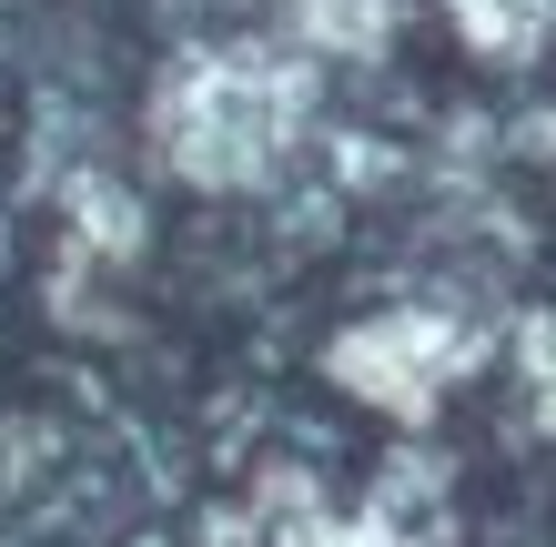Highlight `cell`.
I'll return each mask as SVG.
<instances>
[{"label":"cell","instance_id":"52a82bcc","mask_svg":"<svg viewBox=\"0 0 556 547\" xmlns=\"http://www.w3.org/2000/svg\"><path fill=\"white\" fill-rule=\"evenodd\" d=\"M283 547H405V537L384 527L375 507H365V518H324V507H314L304 527H283Z\"/></svg>","mask_w":556,"mask_h":547},{"label":"cell","instance_id":"277c9868","mask_svg":"<svg viewBox=\"0 0 556 547\" xmlns=\"http://www.w3.org/2000/svg\"><path fill=\"white\" fill-rule=\"evenodd\" d=\"M61 253H81V264H142V244H152V213H142V192L132 183H112V173H72L61 183Z\"/></svg>","mask_w":556,"mask_h":547},{"label":"cell","instance_id":"ba28073f","mask_svg":"<svg viewBox=\"0 0 556 547\" xmlns=\"http://www.w3.org/2000/svg\"><path fill=\"white\" fill-rule=\"evenodd\" d=\"M0 253H11V244H0Z\"/></svg>","mask_w":556,"mask_h":547},{"label":"cell","instance_id":"6da1fadb","mask_svg":"<svg viewBox=\"0 0 556 547\" xmlns=\"http://www.w3.org/2000/svg\"><path fill=\"white\" fill-rule=\"evenodd\" d=\"M324 112V61L293 41H173L142 91L152 163L192 192H264Z\"/></svg>","mask_w":556,"mask_h":547},{"label":"cell","instance_id":"7a4b0ae2","mask_svg":"<svg viewBox=\"0 0 556 547\" xmlns=\"http://www.w3.org/2000/svg\"><path fill=\"white\" fill-rule=\"evenodd\" d=\"M476 356H485V335L455 304H384V314H365V325H344L324 345V375H334L354 406L395 415V426H425Z\"/></svg>","mask_w":556,"mask_h":547},{"label":"cell","instance_id":"8992f818","mask_svg":"<svg viewBox=\"0 0 556 547\" xmlns=\"http://www.w3.org/2000/svg\"><path fill=\"white\" fill-rule=\"evenodd\" d=\"M516 365H527V385H536V415H556V314H516Z\"/></svg>","mask_w":556,"mask_h":547},{"label":"cell","instance_id":"3957f363","mask_svg":"<svg viewBox=\"0 0 556 547\" xmlns=\"http://www.w3.org/2000/svg\"><path fill=\"white\" fill-rule=\"evenodd\" d=\"M283 41L314 51V61L375 72V61H395V41H405V0H283Z\"/></svg>","mask_w":556,"mask_h":547},{"label":"cell","instance_id":"5b68a950","mask_svg":"<svg viewBox=\"0 0 556 547\" xmlns=\"http://www.w3.org/2000/svg\"><path fill=\"white\" fill-rule=\"evenodd\" d=\"M435 11H445L455 41L476 61H496V72H527L546 51V30H556V0H435Z\"/></svg>","mask_w":556,"mask_h":547}]
</instances>
